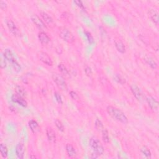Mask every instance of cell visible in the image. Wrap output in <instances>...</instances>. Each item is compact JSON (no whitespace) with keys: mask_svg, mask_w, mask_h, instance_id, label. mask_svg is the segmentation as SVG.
Wrapping results in <instances>:
<instances>
[{"mask_svg":"<svg viewBox=\"0 0 159 159\" xmlns=\"http://www.w3.org/2000/svg\"><path fill=\"white\" fill-rule=\"evenodd\" d=\"M107 111L110 116L118 121L124 124L128 123V119L127 118V116L118 108H116L114 107H112V106H108L107 108Z\"/></svg>","mask_w":159,"mask_h":159,"instance_id":"obj_1","label":"cell"},{"mask_svg":"<svg viewBox=\"0 0 159 159\" xmlns=\"http://www.w3.org/2000/svg\"><path fill=\"white\" fill-rule=\"evenodd\" d=\"M89 144L94 153L96 154L98 156H100L104 153V147L101 142L96 137H91L90 140Z\"/></svg>","mask_w":159,"mask_h":159,"instance_id":"obj_2","label":"cell"},{"mask_svg":"<svg viewBox=\"0 0 159 159\" xmlns=\"http://www.w3.org/2000/svg\"><path fill=\"white\" fill-rule=\"evenodd\" d=\"M59 35L62 39L69 44H72L75 42V37L72 32L66 27H60L59 30Z\"/></svg>","mask_w":159,"mask_h":159,"instance_id":"obj_3","label":"cell"},{"mask_svg":"<svg viewBox=\"0 0 159 159\" xmlns=\"http://www.w3.org/2000/svg\"><path fill=\"white\" fill-rule=\"evenodd\" d=\"M52 80L56 84L57 87L62 91H65L67 90V83L62 75L59 73H54L52 74Z\"/></svg>","mask_w":159,"mask_h":159,"instance_id":"obj_4","label":"cell"},{"mask_svg":"<svg viewBox=\"0 0 159 159\" xmlns=\"http://www.w3.org/2000/svg\"><path fill=\"white\" fill-rule=\"evenodd\" d=\"M131 90L134 96V97L139 101H143L144 100V94L140 89V88L137 86L136 84H132L131 85Z\"/></svg>","mask_w":159,"mask_h":159,"instance_id":"obj_5","label":"cell"},{"mask_svg":"<svg viewBox=\"0 0 159 159\" xmlns=\"http://www.w3.org/2000/svg\"><path fill=\"white\" fill-rule=\"evenodd\" d=\"M31 20L36 26L42 30H45L47 29L46 23L37 15H33L31 17Z\"/></svg>","mask_w":159,"mask_h":159,"instance_id":"obj_6","label":"cell"},{"mask_svg":"<svg viewBox=\"0 0 159 159\" xmlns=\"http://www.w3.org/2000/svg\"><path fill=\"white\" fill-rule=\"evenodd\" d=\"M38 57L39 59V60L43 62L44 63H45L46 65H48V66H52L53 65V61L51 59V57L49 56L48 54H47L46 52H39L38 53Z\"/></svg>","mask_w":159,"mask_h":159,"instance_id":"obj_7","label":"cell"},{"mask_svg":"<svg viewBox=\"0 0 159 159\" xmlns=\"http://www.w3.org/2000/svg\"><path fill=\"white\" fill-rule=\"evenodd\" d=\"M148 105L150 107V108L154 112H158V107L159 104L157 100H156L154 97H147L145 98Z\"/></svg>","mask_w":159,"mask_h":159,"instance_id":"obj_8","label":"cell"},{"mask_svg":"<svg viewBox=\"0 0 159 159\" xmlns=\"http://www.w3.org/2000/svg\"><path fill=\"white\" fill-rule=\"evenodd\" d=\"M6 25L9 30V31L14 36H17L20 34V32L19 30V29L15 24V23L13 22L12 20L8 19L6 21Z\"/></svg>","mask_w":159,"mask_h":159,"instance_id":"obj_9","label":"cell"},{"mask_svg":"<svg viewBox=\"0 0 159 159\" xmlns=\"http://www.w3.org/2000/svg\"><path fill=\"white\" fill-rule=\"evenodd\" d=\"M147 14L152 22L156 26H158L159 23V17H158V13L157 11L154 9H149L147 11Z\"/></svg>","mask_w":159,"mask_h":159,"instance_id":"obj_10","label":"cell"},{"mask_svg":"<svg viewBox=\"0 0 159 159\" xmlns=\"http://www.w3.org/2000/svg\"><path fill=\"white\" fill-rule=\"evenodd\" d=\"M11 100L13 102L19 104V105L21 106V107H23L24 108H26L27 107V102L24 100V98L23 97L19 96V95H17L16 93L13 94Z\"/></svg>","mask_w":159,"mask_h":159,"instance_id":"obj_11","label":"cell"},{"mask_svg":"<svg viewBox=\"0 0 159 159\" xmlns=\"http://www.w3.org/2000/svg\"><path fill=\"white\" fill-rule=\"evenodd\" d=\"M41 17L43 19L44 22L50 27H54L55 26V22L51 16L45 12H41Z\"/></svg>","mask_w":159,"mask_h":159,"instance_id":"obj_12","label":"cell"},{"mask_svg":"<svg viewBox=\"0 0 159 159\" xmlns=\"http://www.w3.org/2000/svg\"><path fill=\"white\" fill-rule=\"evenodd\" d=\"M25 153V147L23 143H19L16 147V154L18 158L23 159Z\"/></svg>","mask_w":159,"mask_h":159,"instance_id":"obj_13","label":"cell"},{"mask_svg":"<svg viewBox=\"0 0 159 159\" xmlns=\"http://www.w3.org/2000/svg\"><path fill=\"white\" fill-rule=\"evenodd\" d=\"M29 126L30 131L34 134H37L40 131V128L38 122L34 119H31L29 121Z\"/></svg>","mask_w":159,"mask_h":159,"instance_id":"obj_14","label":"cell"},{"mask_svg":"<svg viewBox=\"0 0 159 159\" xmlns=\"http://www.w3.org/2000/svg\"><path fill=\"white\" fill-rule=\"evenodd\" d=\"M114 45L119 52L121 53V54H124L126 52V46L121 40L116 39L114 40Z\"/></svg>","mask_w":159,"mask_h":159,"instance_id":"obj_15","label":"cell"},{"mask_svg":"<svg viewBox=\"0 0 159 159\" xmlns=\"http://www.w3.org/2000/svg\"><path fill=\"white\" fill-rule=\"evenodd\" d=\"M38 38L41 44L44 45L48 44L50 41V37L44 32H40L38 34Z\"/></svg>","mask_w":159,"mask_h":159,"instance_id":"obj_16","label":"cell"},{"mask_svg":"<svg viewBox=\"0 0 159 159\" xmlns=\"http://www.w3.org/2000/svg\"><path fill=\"white\" fill-rule=\"evenodd\" d=\"M3 55L4 56L5 58L6 59V60L8 61L11 63L16 60V59L14 57V55L13 54L12 51L10 49H5L3 53Z\"/></svg>","mask_w":159,"mask_h":159,"instance_id":"obj_17","label":"cell"},{"mask_svg":"<svg viewBox=\"0 0 159 159\" xmlns=\"http://www.w3.org/2000/svg\"><path fill=\"white\" fill-rule=\"evenodd\" d=\"M46 134L49 141L51 142H54L56 140V135L54 131L50 127H48L46 129Z\"/></svg>","mask_w":159,"mask_h":159,"instance_id":"obj_18","label":"cell"},{"mask_svg":"<svg viewBox=\"0 0 159 159\" xmlns=\"http://www.w3.org/2000/svg\"><path fill=\"white\" fill-rule=\"evenodd\" d=\"M144 60L147 64L152 69H155L157 68V63L151 57L145 56L144 57Z\"/></svg>","mask_w":159,"mask_h":159,"instance_id":"obj_19","label":"cell"},{"mask_svg":"<svg viewBox=\"0 0 159 159\" xmlns=\"http://www.w3.org/2000/svg\"><path fill=\"white\" fill-rule=\"evenodd\" d=\"M66 152L67 153V155L70 157H75L77 155V152L75 149V148L73 146L70 144H68L66 145Z\"/></svg>","mask_w":159,"mask_h":159,"instance_id":"obj_20","label":"cell"},{"mask_svg":"<svg viewBox=\"0 0 159 159\" xmlns=\"http://www.w3.org/2000/svg\"><path fill=\"white\" fill-rule=\"evenodd\" d=\"M15 92L16 94H17L19 96L21 97H25L26 96V91L25 89L21 86L16 85L15 87Z\"/></svg>","mask_w":159,"mask_h":159,"instance_id":"obj_21","label":"cell"},{"mask_svg":"<svg viewBox=\"0 0 159 159\" xmlns=\"http://www.w3.org/2000/svg\"><path fill=\"white\" fill-rule=\"evenodd\" d=\"M102 139L103 142L105 144H108L110 142V136H109V132L107 129L104 128L102 131Z\"/></svg>","mask_w":159,"mask_h":159,"instance_id":"obj_22","label":"cell"},{"mask_svg":"<svg viewBox=\"0 0 159 159\" xmlns=\"http://www.w3.org/2000/svg\"><path fill=\"white\" fill-rule=\"evenodd\" d=\"M58 68L60 72L63 74V75H65V77H69L70 76V73L66 67L63 64V63H60L58 65Z\"/></svg>","mask_w":159,"mask_h":159,"instance_id":"obj_23","label":"cell"},{"mask_svg":"<svg viewBox=\"0 0 159 159\" xmlns=\"http://www.w3.org/2000/svg\"><path fill=\"white\" fill-rule=\"evenodd\" d=\"M0 152H1V155L3 158H5L8 157V148L3 144H1V145H0Z\"/></svg>","mask_w":159,"mask_h":159,"instance_id":"obj_24","label":"cell"},{"mask_svg":"<svg viewBox=\"0 0 159 159\" xmlns=\"http://www.w3.org/2000/svg\"><path fill=\"white\" fill-rule=\"evenodd\" d=\"M141 151L142 152V154L146 157L148 158H151V152L149 151V149H148V148L145 146H143L141 149Z\"/></svg>","mask_w":159,"mask_h":159,"instance_id":"obj_25","label":"cell"},{"mask_svg":"<svg viewBox=\"0 0 159 159\" xmlns=\"http://www.w3.org/2000/svg\"><path fill=\"white\" fill-rule=\"evenodd\" d=\"M114 79L116 82L121 84H124L126 83L125 78H124L122 76L119 75V74H116L114 76Z\"/></svg>","mask_w":159,"mask_h":159,"instance_id":"obj_26","label":"cell"},{"mask_svg":"<svg viewBox=\"0 0 159 159\" xmlns=\"http://www.w3.org/2000/svg\"><path fill=\"white\" fill-rule=\"evenodd\" d=\"M94 126L96 129L99 132H101L102 130L104 129L103 122L99 119H97L96 121H95Z\"/></svg>","mask_w":159,"mask_h":159,"instance_id":"obj_27","label":"cell"},{"mask_svg":"<svg viewBox=\"0 0 159 159\" xmlns=\"http://www.w3.org/2000/svg\"><path fill=\"white\" fill-rule=\"evenodd\" d=\"M11 66L13 68V70L16 72H19L21 70V66L20 65L19 63L17 62V60H16L15 61H14L13 62H12L11 63Z\"/></svg>","mask_w":159,"mask_h":159,"instance_id":"obj_28","label":"cell"},{"mask_svg":"<svg viewBox=\"0 0 159 159\" xmlns=\"http://www.w3.org/2000/svg\"><path fill=\"white\" fill-rule=\"evenodd\" d=\"M55 124L57 128V129L60 131H61V132L64 131V126H63L62 122L60 121H59V119H56L55 120Z\"/></svg>","mask_w":159,"mask_h":159,"instance_id":"obj_29","label":"cell"},{"mask_svg":"<svg viewBox=\"0 0 159 159\" xmlns=\"http://www.w3.org/2000/svg\"><path fill=\"white\" fill-rule=\"evenodd\" d=\"M6 59L2 54L1 56V60H0V66H1L2 68H5L6 67Z\"/></svg>","mask_w":159,"mask_h":159,"instance_id":"obj_30","label":"cell"},{"mask_svg":"<svg viewBox=\"0 0 159 159\" xmlns=\"http://www.w3.org/2000/svg\"><path fill=\"white\" fill-rule=\"evenodd\" d=\"M84 33H85V34H86V36L87 37L88 42H90V44H93L94 42V40H93V37L91 36V33H89V32H88V31H84Z\"/></svg>","mask_w":159,"mask_h":159,"instance_id":"obj_31","label":"cell"},{"mask_svg":"<svg viewBox=\"0 0 159 159\" xmlns=\"http://www.w3.org/2000/svg\"><path fill=\"white\" fill-rule=\"evenodd\" d=\"M54 97H55V98L56 100V101H57L58 103L59 104H62L63 103V101H62V97L60 95V94L57 92H55L54 93Z\"/></svg>","mask_w":159,"mask_h":159,"instance_id":"obj_32","label":"cell"},{"mask_svg":"<svg viewBox=\"0 0 159 159\" xmlns=\"http://www.w3.org/2000/svg\"><path fill=\"white\" fill-rule=\"evenodd\" d=\"M70 96L71 97V98L73 100H75L78 99V98H79L78 94L75 91H71L70 92Z\"/></svg>","mask_w":159,"mask_h":159,"instance_id":"obj_33","label":"cell"},{"mask_svg":"<svg viewBox=\"0 0 159 159\" xmlns=\"http://www.w3.org/2000/svg\"><path fill=\"white\" fill-rule=\"evenodd\" d=\"M74 3H75L77 5V6L79 7L80 9H81L82 10L85 9V7H84V5L81 1H74Z\"/></svg>","mask_w":159,"mask_h":159,"instance_id":"obj_34","label":"cell"},{"mask_svg":"<svg viewBox=\"0 0 159 159\" xmlns=\"http://www.w3.org/2000/svg\"><path fill=\"white\" fill-rule=\"evenodd\" d=\"M84 72H85V73L88 76H91V74H92V70L91 69V68L88 66H86L85 68H84Z\"/></svg>","mask_w":159,"mask_h":159,"instance_id":"obj_35","label":"cell"},{"mask_svg":"<svg viewBox=\"0 0 159 159\" xmlns=\"http://www.w3.org/2000/svg\"><path fill=\"white\" fill-rule=\"evenodd\" d=\"M7 7H8V5L6 2L3 1H0V8H1L2 10L3 11L6 10L7 9Z\"/></svg>","mask_w":159,"mask_h":159,"instance_id":"obj_36","label":"cell"}]
</instances>
